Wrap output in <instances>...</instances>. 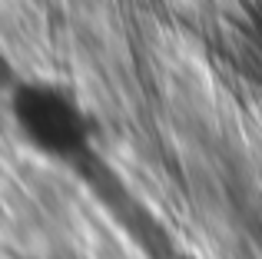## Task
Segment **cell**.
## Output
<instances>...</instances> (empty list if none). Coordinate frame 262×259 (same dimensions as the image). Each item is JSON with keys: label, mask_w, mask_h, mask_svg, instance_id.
Here are the masks:
<instances>
[{"label": "cell", "mask_w": 262, "mask_h": 259, "mask_svg": "<svg viewBox=\"0 0 262 259\" xmlns=\"http://www.w3.org/2000/svg\"><path fill=\"white\" fill-rule=\"evenodd\" d=\"M10 117L33 153L80 166L93 153V120L77 93L50 80H24L10 90Z\"/></svg>", "instance_id": "obj_1"}, {"label": "cell", "mask_w": 262, "mask_h": 259, "mask_svg": "<svg viewBox=\"0 0 262 259\" xmlns=\"http://www.w3.org/2000/svg\"><path fill=\"white\" fill-rule=\"evenodd\" d=\"M246 33H249V44L256 50V57L262 60V0H252L246 7Z\"/></svg>", "instance_id": "obj_2"}]
</instances>
